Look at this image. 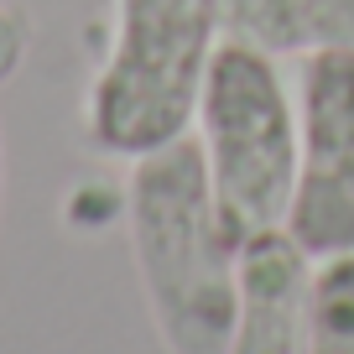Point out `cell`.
I'll return each mask as SVG.
<instances>
[{
  "label": "cell",
  "instance_id": "cell-1",
  "mask_svg": "<svg viewBox=\"0 0 354 354\" xmlns=\"http://www.w3.org/2000/svg\"><path fill=\"white\" fill-rule=\"evenodd\" d=\"M125 234L151 328L167 354H224L234 323L240 234L209 183L198 136L131 162Z\"/></svg>",
  "mask_w": 354,
  "mask_h": 354
},
{
  "label": "cell",
  "instance_id": "cell-8",
  "mask_svg": "<svg viewBox=\"0 0 354 354\" xmlns=\"http://www.w3.org/2000/svg\"><path fill=\"white\" fill-rule=\"evenodd\" d=\"M32 42H37L32 16H26L21 6H0V88H6V84H11V78L26 68Z\"/></svg>",
  "mask_w": 354,
  "mask_h": 354
},
{
  "label": "cell",
  "instance_id": "cell-6",
  "mask_svg": "<svg viewBox=\"0 0 354 354\" xmlns=\"http://www.w3.org/2000/svg\"><path fill=\"white\" fill-rule=\"evenodd\" d=\"M224 37L271 57L354 47V0H224Z\"/></svg>",
  "mask_w": 354,
  "mask_h": 354
},
{
  "label": "cell",
  "instance_id": "cell-2",
  "mask_svg": "<svg viewBox=\"0 0 354 354\" xmlns=\"http://www.w3.org/2000/svg\"><path fill=\"white\" fill-rule=\"evenodd\" d=\"M219 42L224 0H115L110 47L84 88V141L115 162H141L193 136Z\"/></svg>",
  "mask_w": 354,
  "mask_h": 354
},
{
  "label": "cell",
  "instance_id": "cell-5",
  "mask_svg": "<svg viewBox=\"0 0 354 354\" xmlns=\"http://www.w3.org/2000/svg\"><path fill=\"white\" fill-rule=\"evenodd\" d=\"M313 271H318V261L287 234V224L245 234L240 271H234V323L224 354H302Z\"/></svg>",
  "mask_w": 354,
  "mask_h": 354
},
{
  "label": "cell",
  "instance_id": "cell-4",
  "mask_svg": "<svg viewBox=\"0 0 354 354\" xmlns=\"http://www.w3.org/2000/svg\"><path fill=\"white\" fill-rule=\"evenodd\" d=\"M297 188L287 234L313 255L354 250V47L302 57L297 73Z\"/></svg>",
  "mask_w": 354,
  "mask_h": 354
},
{
  "label": "cell",
  "instance_id": "cell-3",
  "mask_svg": "<svg viewBox=\"0 0 354 354\" xmlns=\"http://www.w3.org/2000/svg\"><path fill=\"white\" fill-rule=\"evenodd\" d=\"M193 136L209 162V183L230 230L255 234L287 224L292 188H297V88L281 78L277 57L250 42L224 37L209 63L193 115Z\"/></svg>",
  "mask_w": 354,
  "mask_h": 354
},
{
  "label": "cell",
  "instance_id": "cell-7",
  "mask_svg": "<svg viewBox=\"0 0 354 354\" xmlns=\"http://www.w3.org/2000/svg\"><path fill=\"white\" fill-rule=\"evenodd\" d=\"M302 354H354V250L323 255L318 271H313Z\"/></svg>",
  "mask_w": 354,
  "mask_h": 354
}]
</instances>
